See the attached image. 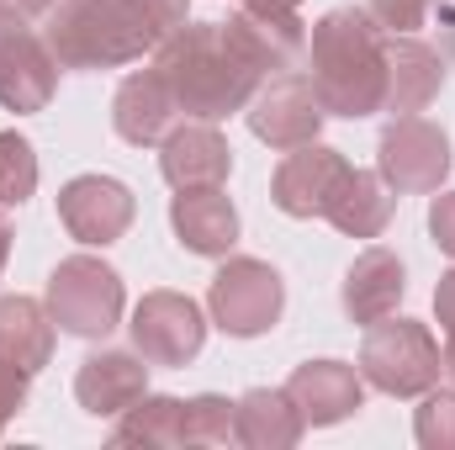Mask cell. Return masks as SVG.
Returning <instances> with one entry per match:
<instances>
[{
    "label": "cell",
    "mask_w": 455,
    "mask_h": 450,
    "mask_svg": "<svg viewBox=\"0 0 455 450\" xmlns=\"http://www.w3.org/2000/svg\"><path fill=\"white\" fill-rule=\"evenodd\" d=\"M116 446H186V398L170 392H143L122 424L112 430Z\"/></svg>",
    "instance_id": "cell-24"
},
{
    "label": "cell",
    "mask_w": 455,
    "mask_h": 450,
    "mask_svg": "<svg viewBox=\"0 0 455 450\" xmlns=\"http://www.w3.org/2000/svg\"><path fill=\"white\" fill-rule=\"evenodd\" d=\"M154 69L164 75L180 117H196V122H223L243 112L265 85V75L233 48L223 21H186L180 32H170L154 48Z\"/></svg>",
    "instance_id": "cell-3"
},
{
    "label": "cell",
    "mask_w": 455,
    "mask_h": 450,
    "mask_svg": "<svg viewBox=\"0 0 455 450\" xmlns=\"http://www.w3.org/2000/svg\"><path fill=\"white\" fill-rule=\"evenodd\" d=\"M307 80L329 117H376L387 101V27L365 5L323 11L307 27Z\"/></svg>",
    "instance_id": "cell-2"
},
{
    "label": "cell",
    "mask_w": 455,
    "mask_h": 450,
    "mask_svg": "<svg viewBox=\"0 0 455 450\" xmlns=\"http://www.w3.org/2000/svg\"><path fill=\"white\" fill-rule=\"evenodd\" d=\"M440 360H445V376L455 382V334H445V344H440Z\"/></svg>",
    "instance_id": "cell-35"
},
{
    "label": "cell",
    "mask_w": 455,
    "mask_h": 450,
    "mask_svg": "<svg viewBox=\"0 0 455 450\" xmlns=\"http://www.w3.org/2000/svg\"><path fill=\"white\" fill-rule=\"evenodd\" d=\"M233 430H238V446L249 450H291L307 424L286 398V387H254L233 403Z\"/></svg>",
    "instance_id": "cell-21"
},
{
    "label": "cell",
    "mask_w": 455,
    "mask_h": 450,
    "mask_svg": "<svg viewBox=\"0 0 455 450\" xmlns=\"http://www.w3.org/2000/svg\"><path fill=\"white\" fill-rule=\"evenodd\" d=\"M392 213H397V191L381 181V170H349L334 207H329V223L344 238H381Z\"/></svg>",
    "instance_id": "cell-23"
},
{
    "label": "cell",
    "mask_w": 455,
    "mask_h": 450,
    "mask_svg": "<svg viewBox=\"0 0 455 450\" xmlns=\"http://www.w3.org/2000/svg\"><path fill=\"white\" fill-rule=\"evenodd\" d=\"M59 96V59L43 43V27L11 0H0V107L16 117L43 112Z\"/></svg>",
    "instance_id": "cell-7"
},
{
    "label": "cell",
    "mask_w": 455,
    "mask_h": 450,
    "mask_svg": "<svg viewBox=\"0 0 455 450\" xmlns=\"http://www.w3.org/2000/svg\"><path fill=\"white\" fill-rule=\"evenodd\" d=\"M11 5H16V0H11Z\"/></svg>",
    "instance_id": "cell-36"
},
{
    "label": "cell",
    "mask_w": 455,
    "mask_h": 450,
    "mask_svg": "<svg viewBox=\"0 0 455 450\" xmlns=\"http://www.w3.org/2000/svg\"><path fill=\"white\" fill-rule=\"evenodd\" d=\"M170 228L180 238V249L202 254V260H223L238 244V207L223 186H196V191H175L170 202Z\"/></svg>",
    "instance_id": "cell-20"
},
{
    "label": "cell",
    "mask_w": 455,
    "mask_h": 450,
    "mask_svg": "<svg viewBox=\"0 0 455 450\" xmlns=\"http://www.w3.org/2000/svg\"><path fill=\"white\" fill-rule=\"evenodd\" d=\"M445 91V53L429 48L419 32H387V101L381 112L419 117Z\"/></svg>",
    "instance_id": "cell-16"
},
{
    "label": "cell",
    "mask_w": 455,
    "mask_h": 450,
    "mask_svg": "<svg viewBox=\"0 0 455 450\" xmlns=\"http://www.w3.org/2000/svg\"><path fill=\"white\" fill-rule=\"evenodd\" d=\"M127 329L148 366H191L207 344V313L186 292H143Z\"/></svg>",
    "instance_id": "cell-9"
},
{
    "label": "cell",
    "mask_w": 455,
    "mask_h": 450,
    "mask_svg": "<svg viewBox=\"0 0 455 450\" xmlns=\"http://www.w3.org/2000/svg\"><path fill=\"white\" fill-rule=\"evenodd\" d=\"M249 117V133L265 143V149H275V154H286V149H302V143H313L318 133H323V101H318V91H313V80L307 75H270L259 91H254V101L243 107Z\"/></svg>",
    "instance_id": "cell-10"
},
{
    "label": "cell",
    "mask_w": 455,
    "mask_h": 450,
    "mask_svg": "<svg viewBox=\"0 0 455 450\" xmlns=\"http://www.w3.org/2000/svg\"><path fill=\"white\" fill-rule=\"evenodd\" d=\"M5 260H11V223H5V213H0V276H5Z\"/></svg>",
    "instance_id": "cell-34"
},
{
    "label": "cell",
    "mask_w": 455,
    "mask_h": 450,
    "mask_svg": "<svg viewBox=\"0 0 455 450\" xmlns=\"http://www.w3.org/2000/svg\"><path fill=\"white\" fill-rule=\"evenodd\" d=\"M435 5H440V0H365V11H371L387 32H419Z\"/></svg>",
    "instance_id": "cell-28"
},
{
    "label": "cell",
    "mask_w": 455,
    "mask_h": 450,
    "mask_svg": "<svg viewBox=\"0 0 455 450\" xmlns=\"http://www.w3.org/2000/svg\"><path fill=\"white\" fill-rule=\"evenodd\" d=\"M286 398L297 403L307 430H329L365 408V376L349 360H302L286 376Z\"/></svg>",
    "instance_id": "cell-13"
},
{
    "label": "cell",
    "mask_w": 455,
    "mask_h": 450,
    "mask_svg": "<svg viewBox=\"0 0 455 450\" xmlns=\"http://www.w3.org/2000/svg\"><path fill=\"white\" fill-rule=\"evenodd\" d=\"M429 238H435V249L455 254V191H435V202H429Z\"/></svg>",
    "instance_id": "cell-30"
},
{
    "label": "cell",
    "mask_w": 455,
    "mask_h": 450,
    "mask_svg": "<svg viewBox=\"0 0 455 450\" xmlns=\"http://www.w3.org/2000/svg\"><path fill=\"white\" fill-rule=\"evenodd\" d=\"M53 313H48V302H37V297H21V292H11V297H0V355L11 360V366H21V371H43L48 360H53Z\"/></svg>",
    "instance_id": "cell-22"
},
{
    "label": "cell",
    "mask_w": 455,
    "mask_h": 450,
    "mask_svg": "<svg viewBox=\"0 0 455 450\" xmlns=\"http://www.w3.org/2000/svg\"><path fill=\"white\" fill-rule=\"evenodd\" d=\"M207 313L228 339H259L286 313V281L270 260L233 254L207 286Z\"/></svg>",
    "instance_id": "cell-6"
},
{
    "label": "cell",
    "mask_w": 455,
    "mask_h": 450,
    "mask_svg": "<svg viewBox=\"0 0 455 450\" xmlns=\"http://www.w3.org/2000/svg\"><path fill=\"white\" fill-rule=\"evenodd\" d=\"M159 170L175 191H196V186H228L233 175V149L218 133V122H175L170 138L159 143Z\"/></svg>",
    "instance_id": "cell-15"
},
{
    "label": "cell",
    "mask_w": 455,
    "mask_h": 450,
    "mask_svg": "<svg viewBox=\"0 0 455 450\" xmlns=\"http://www.w3.org/2000/svg\"><path fill=\"white\" fill-rule=\"evenodd\" d=\"M360 376H365V387H376L387 398H424L445 376L440 339L429 334V324L392 313V318L371 324L360 339Z\"/></svg>",
    "instance_id": "cell-4"
},
{
    "label": "cell",
    "mask_w": 455,
    "mask_h": 450,
    "mask_svg": "<svg viewBox=\"0 0 455 450\" xmlns=\"http://www.w3.org/2000/svg\"><path fill=\"white\" fill-rule=\"evenodd\" d=\"M451 138L429 117H392L376 143V170L397 197H435L451 181Z\"/></svg>",
    "instance_id": "cell-8"
},
{
    "label": "cell",
    "mask_w": 455,
    "mask_h": 450,
    "mask_svg": "<svg viewBox=\"0 0 455 450\" xmlns=\"http://www.w3.org/2000/svg\"><path fill=\"white\" fill-rule=\"evenodd\" d=\"M349 170L355 165L344 159L339 149H329L318 138L302 143V149H286V159L270 175V202L286 218H329V207H334V197H339Z\"/></svg>",
    "instance_id": "cell-12"
},
{
    "label": "cell",
    "mask_w": 455,
    "mask_h": 450,
    "mask_svg": "<svg viewBox=\"0 0 455 450\" xmlns=\"http://www.w3.org/2000/svg\"><path fill=\"white\" fill-rule=\"evenodd\" d=\"M27 387H32V371L11 366V360L0 355V435H5V424L27 408Z\"/></svg>",
    "instance_id": "cell-29"
},
{
    "label": "cell",
    "mask_w": 455,
    "mask_h": 450,
    "mask_svg": "<svg viewBox=\"0 0 455 450\" xmlns=\"http://www.w3.org/2000/svg\"><path fill=\"white\" fill-rule=\"evenodd\" d=\"M435 11H440V53L445 64H455V0H440Z\"/></svg>",
    "instance_id": "cell-32"
},
{
    "label": "cell",
    "mask_w": 455,
    "mask_h": 450,
    "mask_svg": "<svg viewBox=\"0 0 455 450\" xmlns=\"http://www.w3.org/2000/svg\"><path fill=\"white\" fill-rule=\"evenodd\" d=\"M435 324H440V334H455V265L435 286Z\"/></svg>",
    "instance_id": "cell-31"
},
{
    "label": "cell",
    "mask_w": 455,
    "mask_h": 450,
    "mask_svg": "<svg viewBox=\"0 0 455 450\" xmlns=\"http://www.w3.org/2000/svg\"><path fill=\"white\" fill-rule=\"evenodd\" d=\"M233 48L270 80V75H286L307 59V21L297 11H254V5H238L223 21Z\"/></svg>",
    "instance_id": "cell-14"
},
{
    "label": "cell",
    "mask_w": 455,
    "mask_h": 450,
    "mask_svg": "<svg viewBox=\"0 0 455 450\" xmlns=\"http://www.w3.org/2000/svg\"><path fill=\"white\" fill-rule=\"evenodd\" d=\"M180 122V107L164 85V75L148 64V69H132L112 96V127L122 143L132 149H159L170 138V127Z\"/></svg>",
    "instance_id": "cell-19"
},
{
    "label": "cell",
    "mask_w": 455,
    "mask_h": 450,
    "mask_svg": "<svg viewBox=\"0 0 455 450\" xmlns=\"http://www.w3.org/2000/svg\"><path fill=\"white\" fill-rule=\"evenodd\" d=\"M148 392V360L138 350H96L75 371V398L91 419H122Z\"/></svg>",
    "instance_id": "cell-18"
},
{
    "label": "cell",
    "mask_w": 455,
    "mask_h": 450,
    "mask_svg": "<svg viewBox=\"0 0 455 450\" xmlns=\"http://www.w3.org/2000/svg\"><path fill=\"white\" fill-rule=\"evenodd\" d=\"M186 446H238V430H233V403L223 392H202V398H186Z\"/></svg>",
    "instance_id": "cell-26"
},
{
    "label": "cell",
    "mask_w": 455,
    "mask_h": 450,
    "mask_svg": "<svg viewBox=\"0 0 455 450\" xmlns=\"http://www.w3.org/2000/svg\"><path fill=\"white\" fill-rule=\"evenodd\" d=\"M191 21V0H53L43 43L59 69H122Z\"/></svg>",
    "instance_id": "cell-1"
},
{
    "label": "cell",
    "mask_w": 455,
    "mask_h": 450,
    "mask_svg": "<svg viewBox=\"0 0 455 450\" xmlns=\"http://www.w3.org/2000/svg\"><path fill=\"white\" fill-rule=\"evenodd\" d=\"M138 218V197L127 181L116 175H75L64 191H59V223L75 244L85 249H107L116 244Z\"/></svg>",
    "instance_id": "cell-11"
},
{
    "label": "cell",
    "mask_w": 455,
    "mask_h": 450,
    "mask_svg": "<svg viewBox=\"0 0 455 450\" xmlns=\"http://www.w3.org/2000/svg\"><path fill=\"white\" fill-rule=\"evenodd\" d=\"M48 313L64 334L75 339H107L122 324L127 308V286L107 260L96 254H64L48 276Z\"/></svg>",
    "instance_id": "cell-5"
},
{
    "label": "cell",
    "mask_w": 455,
    "mask_h": 450,
    "mask_svg": "<svg viewBox=\"0 0 455 450\" xmlns=\"http://www.w3.org/2000/svg\"><path fill=\"white\" fill-rule=\"evenodd\" d=\"M413 435L424 450H455V387H429L419 414H413Z\"/></svg>",
    "instance_id": "cell-27"
},
{
    "label": "cell",
    "mask_w": 455,
    "mask_h": 450,
    "mask_svg": "<svg viewBox=\"0 0 455 450\" xmlns=\"http://www.w3.org/2000/svg\"><path fill=\"white\" fill-rule=\"evenodd\" d=\"M238 5H254V11H302V0H238Z\"/></svg>",
    "instance_id": "cell-33"
},
{
    "label": "cell",
    "mask_w": 455,
    "mask_h": 450,
    "mask_svg": "<svg viewBox=\"0 0 455 450\" xmlns=\"http://www.w3.org/2000/svg\"><path fill=\"white\" fill-rule=\"evenodd\" d=\"M32 191H37V149L16 127H5L0 133V207H21L32 202Z\"/></svg>",
    "instance_id": "cell-25"
},
{
    "label": "cell",
    "mask_w": 455,
    "mask_h": 450,
    "mask_svg": "<svg viewBox=\"0 0 455 450\" xmlns=\"http://www.w3.org/2000/svg\"><path fill=\"white\" fill-rule=\"evenodd\" d=\"M344 313H349V324H360V329H371V324H381V318H392L397 313V302L408 297V265H403V254L397 249H387V244H371V249H360L355 254V265L344 270Z\"/></svg>",
    "instance_id": "cell-17"
}]
</instances>
